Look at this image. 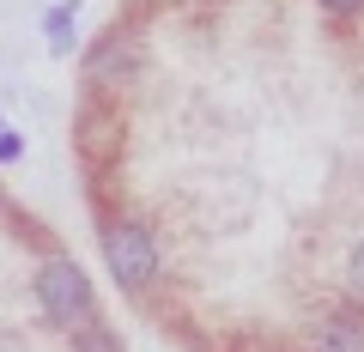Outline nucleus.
Returning a JSON list of instances; mask_svg holds the SVG:
<instances>
[{"label":"nucleus","instance_id":"f257e3e1","mask_svg":"<svg viewBox=\"0 0 364 352\" xmlns=\"http://www.w3.org/2000/svg\"><path fill=\"white\" fill-rule=\"evenodd\" d=\"M31 292H37V310L49 316L55 328H67V334H79L85 322H97V292H91V279L79 274V261H67V255H49L31 274Z\"/></svg>","mask_w":364,"mask_h":352},{"label":"nucleus","instance_id":"f03ea898","mask_svg":"<svg viewBox=\"0 0 364 352\" xmlns=\"http://www.w3.org/2000/svg\"><path fill=\"white\" fill-rule=\"evenodd\" d=\"M104 261H109V274H116L122 292H146L158 279V237L146 219H109L104 225Z\"/></svg>","mask_w":364,"mask_h":352},{"label":"nucleus","instance_id":"7ed1b4c3","mask_svg":"<svg viewBox=\"0 0 364 352\" xmlns=\"http://www.w3.org/2000/svg\"><path fill=\"white\" fill-rule=\"evenodd\" d=\"M140 73H146V37L134 25H109L91 43V55H85L91 85H122V79H140Z\"/></svg>","mask_w":364,"mask_h":352},{"label":"nucleus","instance_id":"20e7f679","mask_svg":"<svg viewBox=\"0 0 364 352\" xmlns=\"http://www.w3.org/2000/svg\"><path fill=\"white\" fill-rule=\"evenodd\" d=\"M310 352H364V310L358 304H340L316 322L310 334Z\"/></svg>","mask_w":364,"mask_h":352},{"label":"nucleus","instance_id":"39448f33","mask_svg":"<svg viewBox=\"0 0 364 352\" xmlns=\"http://www.w3.org/2000/svg\"><path fill=\"white\" fill-rule=\"evenodd\" d=\"M73 352H122V334L97 316V322H85V328L73 334Z\"/></svg>","mask_w":364,"mask_h":352},{"label":"nucleus","instance_id":"423d86ee","mask_svg":"<svg viewBox=\"0 0 364 352\" xmlns=\"http://www.w3.org/2000/svg\"><path fill=\"white\" fill-rule=\"evenodd\" d=\"M73 18H79V0H61V6L49 13V49H55V55L73 49Z\"/></svg>","mask_w":364,"mask_h":352},{"label":"nucleus","instance_id":"0eeeda50","mask_svg":"<svg viewBox=\"0 0 364 352\" xmlns=\"http://www.w3.org/2000/svg\"><path fill=\"white\" fill-rule=\"evenodd\" d=\"M346 292H352V298H364V237L352 243V255H346Z\"/></svg>","mask_w":364,"mask_h":352},{"label":"nucleus","instance_id":"6e6552de","mask_svg":"<svg viewBox=\"0 0 364 352\" xmlns=\"http://www.w3.org/2000/svg\"><path fill=\"white\" fill-rule=\"evenodd\" d=\"M316 6H322L328 18H340V25H346V18H358V13H364V0H316Z\"/></svg>","mask_w":364,"mask_h":352},{"label":"nucleus","instance_id":"1a4fd4ad","mask_svg":"<svg viewBox=\"0 0 364 352\" xmlns=\"http://www.w3.org/2000/svg\"><path fill=\"white\" fill-rule=\"evenodd\" d=\"M13 158H25V140L13 128H0V164H13Z\"/></svg>","mask_w":364,"mask_h":352}]
</instances>
